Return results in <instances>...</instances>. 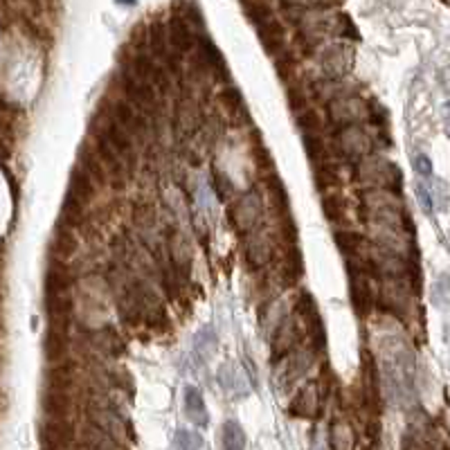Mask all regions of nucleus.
Wrapping results in <instances>:
<instances>
[{
    "label": "nucleus",
    "instance_id": "1",
    "mask_svg": "<svg viewBox=\"0 0 450 450\" xmlns=\"http://www.w3.org/2000/svg\"><path fill=\"white\" fill-rule=\"evenodd\" d=\"M122 88L126 97H129V104L135 106L142 113H151L156 108V95H153V84L140 79L135 72L129 68H122Z\"/></svg>",
    "mask_w": 450,
    "mask_h": 450
},
{
    "label": "nucleus",
    "instance_id": "2",
    "mask_svg": "<svg viewBox=\"0 0 450 450\" xmlns=\"http://www.w3.org/2000/svg\"><path fill=\"white\" fill-rule=\"evenodd\" d=\"M349 277H351V302H354L356 311L363 315L372 309V291H369L365 270H358L354 261H349Z\"/></svg>",
    "mask_w": 450,
    "mask_h": 450
},
{
    "label": "nucleus",
    "instance_id": "3",
    "mask_svg": "<svg viewBox=\"0 0 450 450\" xmlns=\"http://www.w3.org/2000/svg\"><path fill=\"white\" fill-rule=\"evenodd\" d=\"M320 412V394H318V385L315 383H306L300 392L295 394V399L291 403V414L295 417H318Z\"/></svg>",
    "mask_w": 450,
    "mask_h": 450
},
{
    "label": "nucleus",
    "instance_id": "4",
    "mask_svg": "<svg viewBox=\"0 0 450 450\" xmlns=\"http://www.w3.org/2000/svg\"><path fill=\"white\" fill-rule=\"evenodd\" d=\"M194 32L189 27V18L187 16H178L174 14L169 18V43L174 45L176 52H189L194 48Z\"/></svg>",
    "mask_w": 450,
    "mask_h": 450
},
{
    "label": "nucleus",
    "instance_id": "5",
    "mask_svg": "<svg viewBox=\"0 0 450 450\" xmlns=\"http://www.w3.org/2000/svg\"><path fill=\"white\" fill-rule=\"evenodd\" d=\"M234 223H237L239 232H250L259 221V201L255 196H243L241 201L234 205Z\"/></svg>",
    "mask_w": 450,
    "mask_h": 450
},
{
    "label": "nucleus",
    "instance_id": "6",
    "mask_svg": "<svg viewBox=\"0 0 450 450\" xmlns=\"http://www.w3.org/2000/svg\"><path fill=\"white\" fill-rule=\"evenodd\" d=\"M72 408V399L68 392L61 390H45L43 394V412L48 419H68Z\"/></svg>",
    "mask_w": 450,
    "mask_h": 450
},
{
    "label": "nucleus",
    "instance_id": "7",
    "mask_svg": "<svg viewBox=\"0 0 450 450\" xmlns=\"http://www.w3.org/2000/svg\"><path fill=\"white\" fill-rule=\"evenodd\" d=\"M68 351V331L66 329H57V327H50L48 333H45V340H43V354L50 363H61V358L66 356Z\"/></svg>",
    "mask_w": 450,
    "mask_h": 450
},
{
    "label": "nucleus",
    "instance_id": "8",
    "mask_svg": "<svg viewBox=\"0 0 450 450\" xmlns=\"http://www.w3.org/2000/svg\"><path fill=\"white\" fill-rule=\"evenodd\" d=\"M93 192H95V183L77 167L70 176V187H68L66 198H68V201H75V203L86 207L90 198H93Z\"/></svg>",
    "mask_w": 450,
    "mask_h": 450
},
{
    "label": "nucleus",
    "instance_id": "9",
    "mask_svg": "<svg viewBox=\"0 0 450 450\" xmlns=\"http://www.w3.org/2000/svg\"><path fill=\"white\" fill-rule=\"evenodd\" d=\"M183 396H185V412H187L189 421L196 423V426L205 428L207 426V408H205V401H203L201 392H198L194 385H187Z\"/></svg>",
    "mask_w": 450,
    "mask_h": 450
},
{
    "label": "nucleus",
    "instance_id": "10",
    "mask_svg": "<svg viewBox=\"0 0 450 450\" xmlns=\"http://www.w3.org/2000/svg\"><path fill=\"white\" fill-rule=\"evenodd\" d=\"M329 444L331 450H354L356 448V435L349 423L336 421L329 430Z\"/></svg>",
    "mask_w": 450,
    "mask_h": 450
},
{
    "label": "nucleus",
    "instance_id": "11",
    "mask_svg": "<svg viewBox=\"0 0 450 450\" xmlns=\"http://www.w3.org/2000/svg\"><path fill=\"white\" fill-rule=\"evenodd\" d=\"M79 160H81L79 169L84 171V174L90 180H93V183H104L102 160H99V156H95V151H90L88 147H84V149H81V153H79Z\"/></svg>",
    "mask_w": 450,
    "mask_h": 450
},
{
    "label": "nucleus",
    "instance_id": "12",
    "mask_svg": "<svg viewBox=\"0 0 450 450\" xmlns=\"http://www.w3.org/2000/svg\"><path fill=\"white\" fill-rule=\"evenodd\" d=\"M223 448L225 450H246V432L237 421H225L223 423Z\"/></svg>",
    "mask_w": 450,
    "mask_h": 450
},
{
    "label": "nucleus",
    "instance_id": "13",
    "mask_svg": "<svg viewBox=\"0 0 450 450\" xmlns=\"http://www.w3.org/2000/svg\"><path fill=\"white\" fill-rule=\"evenodd\" d=\"M75 246H77V241L75 237H72V232L70 228H61L57 230V234H54V250H57V255L59 257H68L75 252Z\"/></svg>",
    "mask_w": 450,
    "mask_h": 450
},
{
    "label": "nucleus",
    "instance_id": "14",
    "mask_svg": "<svg viewBox=\"0 0 450 450\" xmlns=\"http://www.w3.org/2000/svg\"><path fill=\"white\" fill-rule=\"evenodd\" d=\"M176 448L178 450H201L203 437L192 430H178L176 432Z\"/></svg>",
    "mask_w": 450,
    "mask_h": 450
},
{
    "label": "nucleus",
    "instance_id": "15",
    "mask_svg": "<svg viewBox=\"0 0 450 450\" xmlns=\"http://www.w3.org/2000/svg\"><path fill=\"white\" fill-rule=\"evenodd\" d=\"M414 171H417L419 176H430L432 174V162L426 153H419V156H414Z\"/></svg>",
    "mask_w": 450,
    "mask_h": 450
},
{
    "label": "nucleus",
    "instance_id": "16",
    "mask_svg": "<svg viewBox=\"0 0 450 450\" xmlns=\"http://www.w3.org/2000/svg\"><path fill=\"white\" fill-rule=\"evenodd\" d=\"M417 198H419L421 210L426 212V214H432V198H430V192H428L423 183H417Z\"/></svg>",
    "mask_w": 450,
    "mask_h": 450
},
{
    "label": "nucleus",
    "instance_id": "17",
    "mask_svg": "<svg viewBox=\"0 0 450 450\" xmlns=\"http://www.w3.org/2000/svg\"><path fill=\"white\" fill-rule=\"evenodd\" d=\"M403 450H426V448H423L419 437H414L412 432H408V435L403 437Z\"/></svg>",
    "mask_w": 450,
    "mask_h": 450
},
{
    "label": "nucleus",
    "instance_id": "18",
    "mask_svg": "<svg viewBox=\"0 0 450 450\" xmlns=\"http://www.w3.org/2000/svg\"><path fill=\"white\" fill-rule=\"evenodd\" d=\"M446 133H448V138H450V113L446 115Z\"/></svg>",
    "mask_w": 450,
    "mask_h": 450
}]
</instances>
